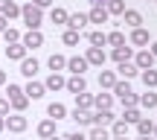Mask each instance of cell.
Wrapping results in <instances>:
<instances>
[{
  "label": "cell",
  "mask_w": 157,
  "mask_h": 140,
  "mask_svg": "<svg viewBox=\"0 0 157 140\" xmlns=\"http://www.w3.org/2000/svg\"><path fill=\"white\" fill-rule=\"evenodd\" d=\"M21 18L26 23V29H38L41 21H44V9H38L35 3H26V6H21Z\"/></svg>",
  "instance_id": "obj_1"
},
{
  "label": "cell",
  "mask_w": 157,
  "mask_h": 140,
  "mask_svg": "<svg viewBox=\"0 0 157 140\" xmlns=\"http://www.w3.org/2000/svg\"><path fill=\"white\" fill-rule=\"evenodd\" d=\"M26 126H29V120L23 117L21 111H15V114H6V129H9L12 134H21V131H26Z\"/></svg>",
  "instance_id": "obj_2"
},
{
  "label": "cell",
  "mask_w": 157,
  "mask_h": 140,
  "mask_svg": "<svg viewBox=\"0 0 157 140\" xmlns=\"http://www.w3.org/2000/svg\"><path fill=\"white\" fill-rule=\"evenodd\" d=\"M21 44L26 47V50H38V47L44 44V35H41V29H26V35H21Z\"/></svg>",
  "instance_id": "obj_3"
},
{
  "label": "cell",
  "mask_w": 157,
  "mask_h": 140,
  "mask_svg": "<svg viewBox=\"0 0 157 140\" xmlns=\"http://www.w3.org/2000/svg\"><path fill=\"white\" fill-rule=\"evenodd\" d=\"M87 12H73V15H67V23H64V26L67 29H76V32H82L84 26H87Z\"/></svg>",
  "instance_id": "obj_4"
},
{
  "label": "cell",
  "mask_w": 157,
  "mask_h": 140,
  "mask_svg": "<svg viewBox=\"0 0 157 140\" xmlns=\"http://www.w3.org/2000/svg\"><path fill=\"white\" fill-rule=\"evenodd\" d=\"M134 64L140 70H148V67H154V56H151V50L148 47H140V53L134 56Z\"/></svg>",
  "instance_id": "obj_5"
},
{
  "label": "cell",
  "mask_w": 157,
  "mask_h": 140,
  "mask_svg": "<svg viewBox=\"0 0 157 140\" xmlns=\"http://www.w3.org/2000/svg\"><path fill=\"white\" fill-rule=\"evenodd\" d=\"M90 64H87V58L84 56H73V58H67V70L73 73V76H84V70H87Z\"/></svg>",
  "instance_id": "obj_6"
},
{
  "label": "cell",
  "mask_w": 157,
  "mask_h": 140,
  "mask_svg": "<svg viewBox=\"0 0 157 140\" xmlns=\"http://www.w3.org/2000/svg\"><path fill=\"white\" fill-rule=\"evenodd\" d=\"M84 58H87V64H96V67H102L108 56H105V50H102V47H87Z\"/></svg>",
  "instance_id": "obj_7"
},
{
  "label": "cell",
  "mask_w": 157,
  "mask_h": 140,
  "mask_svg": "<svg viewBox=\"0 0 157 140\" xmlns=\"http://www.w3.org/2000/svg\"><path fill=\"white\" fill-rule=\"evenodd\" d=\"M111 58H113L117 64H122V62H131V58H134V50H131L128 44H122V47H113Z\"/></svg>",
  "instance_id": "obj_8"
},
{
  "label": "cell",
  "mask_w": 157,
  "mask_h": 140,
  "mask_svg": "<svg viewBox=\"0 0 157 140\" xmlns=\"http://www.w3.org/2000/svg\"><path fill=\"white\" fill-rule=\"evenodd\" d=\"M23 94H26L29 102H32V99H41V96L47 94V88H44V82H32V79H29V85L23 88Z\"/></svg>",
  "instance_id": "obj_9"
},
{
  "label": "cell",
  "mask_w": 157,
  "mask_h": 140,
  "mask_svg": "<svg viewBox=\"0 0 157 140\" xmlns=\"http://www.w3.org/2000/svg\"><path fill=\"white\" fill-rule=\"evenodd\" d=\"M122 23H125V26H131V29H137V26H143V15L137 9H125L122 12Z\"/></svg>",
  "instance_id": "obj_10"
},
{
  "label": "cell",
  "mask_w": 157,
  "mask_h": 140,
  "mask_svg": "<svg viewBox=\"0 0 157 140\" xmlns=\"http://www.w3.org/2000/svg\"><path fill=\"white\" fill-rule=\"evenodd\" d=\"M6 56H9L12 62H21V58H26V47H23L21 41H15V44H6Z\"/></svg>",
  "instance_id": "obj_11"
},
{
  "label": "cell",
  "mask_w": 157,
  "mask_h": 140,
  "mask_svg": "<svg viewBox=\"0 0 157 140\" xmlns=\"http://www.w3.org/2000/svg\"><path fill=\"white\" fill-rule=\"evenodd\" d=\"M6 99H9V108H15V111H26V105H29V96L26 94H23V90H21V94H15V96H6Z\"/></svg>",
  "instance_id": "obj_12"
},
{
  "label": "cell",
  "mask_w": 157,
  "mask_h": 140,
  "mask_svg": "<svg viewBox=\"0 0 157 140\" xmlns=\"http://www.w3.org/2000/svg\"><path fill=\"white\" fill-rule=\"evenodd\" d=\"M64 82H67V79L61 76V73H50V76H47V82H44V88L47 90H64Z\"/></svg>",
  "instance_id": "obj_13"
},
{
  "label": "cell",
  "mask_w": 157,
  "mask_h": 140,
  "mask_svg": "<svg viewBox=\"0 0 157 140\" xmlns=\"http://www.w3.org/2000/svg\"><path fill=\"white\" fill-rule=\"evenodd\" d=\"M108 18H111V15H108L105 6H93V9L87 12V21L90 23H108Z\"/></svg>",
  "instance_id": "obj_14"
},
{
  "label": "cell",
  "mask_w": 157,
  "mask_h": 140,
  "mask_svg": "<svg viewBox=\"0 0 157 140\" xmlns=\"http://www.w3.org/2000/svg\"><path fill=\"white\" fill-rule=\"evenodd\" d=\"M113 120H117V117H113L111 108H99V111L93 114V126H111Z\"/></svg>",
  "instance_id": "obj_15"
},
{
  "label": "cell",
  "mask_w": 157,
  "mask_h": 140,
  "mask_svg": "<svg viewBox=\"0 0 157 140\" xmlns=\"http://www.w3.org/2000/svg\"><path fill=\"white\" fill-rule=\"evenodd\" d=\"M64 88H67L70 94H82V90H87V82H84V76H70L67 82H64Z\"/></svg>",
  "instance_id": "obj_16"
},
{
  "label": "cell",
  "mask_w": 157,
  "mask_h": 140,
  "mask_svg": "<svg viewBox=\"0 0 157 140\" xmlns=\"http://www.w3.org/2000/svg\"><path fill=\"white\" fill-rule=\"evenodd\" d=\"M73 120L78 126H87L90 129V126H93V111H90V108L87 111H84V108H73Z\"/></svg>",
  "instance_id": "obj_17"
},
{
  "label": "cell",
  "mask_w": 157,
  "mask_h": 140,
  "mask_svg": "<svg viewBox=\"0 0 157 140\" xmlns=\"http://www.w3.org/2000/svg\"><path fill=\"white\" fill-rule=\"evenodd\" d=\"M131 44H134V47H148V32H146V29H143V26H137V29H131Z\"/></svg>",
  "instance_id": "obj_18"
},
{
  "label": "cell",
  "mask_w": 157,
  "mask_h": 140,
  "mask_svg": "<svg viewBox=\"0 0 157 140\" xmlns=\"http://www.w3.org/2000/svg\"><path fill=\"white\" fill-rule=\"evenodd\" d=\"M52 134H56V120H52V117H47V120H41V123H38V137H52Z\"/></svg>",
  "instance_id": "obj_19"
},
{
  "label": "cell",
  "mask_w": 157,
  "mask_h": 140,
  "mask_svg": "<svg viewBox=\"0 0 157 140\" xmlns=\"http://www.w3.org/2000/svg\"><path fill=\"white\" fill-rule=\"evenodd\" d=\"M137 105L148 108V111H151V108H157V94H154L151 88H146V94H143V96H137Z\"/></svg>",
  "instance_id": "obj_20"
},
{
  "label": "cell",
  "mask_w": 157,
  "mask_h": 140,
  "mask_svg": "<svg viewBox=\"0 0 157 140\" xmlns=\"http://www.w3.org/2000/svg\"><path fill=\"white\" fill-rule=\"evenodd\" d=\"M117 73H119L122 79H134V76H140V67H137L134 62H122V64L117 67Z\"/></svg>",
  "instance_id": "obj_21"
},
{
  "label": "cell",
  "mask_w": 157,
  "mask_h": 140,
  "mask_svg": "<svg viewBox=\"0 0 157 140\" xmlns=\"http://www.w3.org/2000/svg\"><path fill=\"white\" fill-rule=\"evenodd\" d=\"M87 44L90 47H108V38L102 29H93V32H87Z\"/></svg>",
  "instance_id": "obj_22"
},
{
  "label": "cell",
  "mask_w": 157,
  "mask_h": 140,
  "mask_svg": "<svg viewBox=\"0 0 157 140\" xmlns=\"http://www.w3.org/2000/svg\"><path fill=\"white\" fill-rule=\"evenodd\" d=\"M21 73L26 79H32L35 73H38V62H35V58H21Z\"/></svg>",
  "instance_id": "obj_23"
},
{
  "label": "cell",
  "mask_w": 157,
  "mask_h": 140,
  "mask_svg": "<svg viewBox=\"0 0 157 140\" xmlns=\"http://www.w3.org/2000/svg\"><path fill=\"white\" fill-rule=\"evenodd\" d=\"M93 108H113V94H96L93 96Z\"/></svg>",
  "instance_id": "obj_24"
},
{
  "label": "cell",
  "mask_w": 157,
  "mask_h": 140,
  "mask_svg": "<svg viewBox=\"0 0 157 140\" xmlns=\"http://www.w3.org/2000/svg\"><path fill=\"white\" fill-rule=\"evenodd\" d=\"M47 117H52V120H64V117H67V108H64L61 102H50V108H47Z\"/></svg>",
  "instance_id": "obj_25"
},
{
  "label": "cell",
  "mask_w": 157,
  "mask_h": 140,
  "mask_svg": "<svg viewBox=\"0 0 157 140\" xmlns=\"http://www.w3.org/2000/svg\"><path fill=\"white\" fill-rule=\"evenodd\" d=\"M113 82H117V73L113 70H99V88H113Z\"/></svg>",
  "instance_id": "obj_26"
},
{
  "label": "cell",
  "mask_w": 157,
  "mask_h": 140,
  "mask_svg": "<svg viewBox=\"0 0 157 140\" xmlns=\"http://www.w3.org/2000/svg\"><path fill=\"white\" fill-rule=\"evenodd\" d=\"M122 134H128V123L119 117V120H113V123H111V137H122Z\"/></svg>",
  "instance_id": "obj_27"
},
{
  "label": "cell",
  "mask_w": 157,
  "mask_h": 140,
  "mask_svg": "<svg viewBox=\"0 0 157 140\" xmlns=\"http://www.w3.org/2000/svg\"><path fill=\"white\" fill-rule=\"evenodd\" d=\"M47 64H50V70L56 73V70H64V67H67V58H64L61 53H52V56H50V62H47Z\"/></svg>",
  "instance_id": "obj_28"
},
{
  "label": "cell",
  "mask_w": 157,
  "mask_h": 140,
  "mask_svg": "<svg viewBox=\"0 0 157 140\" xmlns=\"http://www.w3.org/2000/svg\"><path fill=\"white\" fill-rule=\"evenodd\" d=\"M76 96V108H84V111H87V108H93V96L87 94V90H82V94H73Z\"/></svg>",
  "instance_id": "obj_29"
},
{
  "label": "cell",
  "mask_w": 157,
  "mask_h": 140,
  "mask_svg": "<svg viewBox=\"0 0 157 140\" xmlns=\"http://www.w3.org/2000/svg\"><path fill=\"white\" fill-rule=\"evenodd\" d=\"M87 140H111V131L105 126H90V137Z\"/></svg>",
  "instance_id": "obj_30"
},
{
  "label": "cell",
  "mask_w": 157,
  "mask_h": 140,
  "mask_svg": "<svg viewBox=\"0 0 157 140\" xmlns=\"http://www.w3.org/2000/svg\"><path fill=\"white\" fill-rule=\"evenodd\" d=\"M140 76H143V85H146V88H157V70L154 67L140 70Z\"/></svg>",
  "instance_id": "obj_31"
},
{
  "label": "cell",
  "mask_w": 157,
  "mask_h": 140,
  "mask_svg": "<svg viewBox=\"0 0 157 140\" xmlns=\"http://www.w3.org/2000/svg\"><path fill=\"white\" fill-rule=\"evenodd\" d=\"M0 15H6L12 21V18H21V6L15 3V0H6V6H3V12H0Z\"/></svg>",
  "instance_id": "obj_32"
},
{
  "label": "cell",
  "mask_w": 157,
  "mask_h": 140,
  "mask_svg": "<svg viewBox=\"0 0 157 140\" xmlns=\"http://www.w3.org/2000/svg\"><path fill=\"white\" fill-rule=\"evenodd\" d=\"M105 9H108V15H122L125 0H105Z\"/></svg>",
  "instance_id": "obj_33"
},
{
  "label": "cell",
  "mask_w": 157,
  "mask_h": 140,
  "mask_svg": "<svg viewBox=\"0 0 157 140\" xmlns=\"http://www.w3.org/2000/svg\"><path fill=\"white\" fill-rule=\"evenodd\" d=\"M67 15H70L67 9H61V6H52V12H50V21H52V23H67Z\"/></svg>",
  "instance_id": "obj_34"
},
{
  "label": "cell",
  "mask_w": 157,
  "mask_h": 140,
  "mask_svg": "<svg viewBox=\"0 0 157 140\" xmlns=\"http://www.w3.org/2000/svg\"><path fill=\"white\" fill-rule=\"evenodd\" d=\"M140 117H143V114H140V108H137V105H131V108H125V111H122V120H125L128 126H134Z\"/></svg>",
  "instance_id": "obj_35"
},
{
  "label": "cell",
  "mask_w": 157,
  "mask_h": 140,
  "mask_svg": "<svg viewBox=\"0 0 157 140\" xmlns=\"http://www.w3.org/2000/svg\"><path fill=\"white\" fill-rule=\"evenodd\" d=\"M105 38H108V44H111V47H122V44H125V35L119 32V29H113V32H105Z\"/></svg>",
  "instance_id": "obj_36"
},
{
  "label": "cell",
  "mask_w": 157,
  "mask_h": 140,
  "mask_svg": "<svg viewBox=\"0 0 157 140\" xmlns=\"http://www.w3.org/2000/svg\"><path fill=\"white\" fill-rule=\"evenodd\" d=\"M134 126H137V131H140V134H151V131H154V123H151V120H146V117H140Z\"/></svg>",
  "instance_id": "obj_37"
},
{
  "label": "cell",
  "mask_w": 157,
  "mask_h": 140,
  "mask_svg": "<svg viewBox=\"0 0 157 140\" xmlns=\"http://www.w3.org/2000/svg\"><path fill=\"white\" fill-rule=\"evenodd\" d=\"M0 35H3V41H6V44H15V41H21V32H17L15 26H6Z\"/></svg>",
  "instance_id": "obj_38"
},
{
  "label": "cell",
  "mask_w": 157,
  "mask_h": 140,
  "mask_svg": "<svg viewBox=\"0 0 157 140\" xmlns=\"http://www.w3.org/2000/svg\"><path fill=\"white\" fill-rule=\"evenodd\" d=\"M78 38H82V32H76V29H67V32L61 35V41H64L67 47H76V44H78Z\"/></svg>",
  "instance_id": "obj_39"
},
{
  "label": "cell",
  "mask_w": 157,
  "mask_h": 140,
  "mask_svg": "<svg viewBox=\"0 0 157 140\" xmlns=\"http://www.w3.org/2000/svg\"><path fill=\"white\" fill-rule=\"evenodd\" d=\"M117 99L122 102V108H131V105H137V94H134V90H128V94L117 96Z\"/></svg>",
  "instance_id": "obj_40"
},
{
  "label": "cell",
  "mask_w": 157,
  "mask_h": 140,
  "mask_svg": "<svg viewBox=\"0 0 157 140\" xmlns=\"http://www.w3.org/2000/svg\"><path fill=\"white\" fill-rule=\"evenodd\" d=\"M21 85H15V82H9V88H6V96H15V94H21Z\"/></svg>",
  "instance_id": "obj_41"
},
{
  "label": "cell",
  "mask_w": 157,
  "mask_h": 140,
  "mask_svg": "<svg viewBox=\"0 0 157 140\" xmlns=\"http://www.w3.org/2000/svg\"><path fill=\"white\" fill-rule=\"evenodd\" d=\"M6 114H9V99L0 96V117H6Z\"/></svg>",
  "instance_id": "obj_42"
},
{
  "label": "cell",
  "mask_w": 157,
  "mask_h": 140,
  "mask_svg": "<svg viewBox=\"0 0 157 140\" xmlns=\"http://www.w3.org/2000/svg\"><path fill=\"white\" fill-rule=\"evenodd\" d=\"M64 140H87V137H84V134H82V131H70V134H67V137H64Z\"/></svg>",
  "instance_id": "obj_43"
},
{
  "label": "cell",
  "mask_w": 157,
  "mask_h": 140,
  "mask_svg": "<svg viewBox=\"0 0 157 140\" xmlns=\"http://www.w3.org/2000/svg\"><path fill=\"white\" fill-rule=\"evenodd\" d=\"M32 3L38 6V9H47V6H52V3H56V0H32Z\"/></svg>",
  "instance_id": "obj_44"
},
{
  "label": "cell",
  "mask_w": 157,
  "mask_h": 140,
  "mask_svg": "<svg viewBox=\"0 0 157 140\" xmlns=\"http://www.w3.org/2000/svg\"><path fill=\"white\" fill-rule=\"evenodd\" d=\"M6 26H9V18H6V15H0V32H3Z\"/></svg>",
  "instance_id": "obj_45"
},
{
  "label": "cell",
  "mask_w": 157,
  "mask_h": 140,
  "mask_svg": "<svg viewBox=\"0 0 157 140\" xmlns=\"http://www.w3.org/2000/svg\"><path fill=\"white\" fill-rule=\"evenodd\" d=\"M137 140H154V134H140Z\"/></svg>",
  "instance_id": "obj_46"
},
{
  "label": "cell",
  "mask_w": 157,
  "mask_h": 140,
  "mask_svg": "<svg viewBox=\"0 0 157 140\" xmlns=\"http://www.w3.org/2000/svg\"><path fill=\"white\" fill-rule=\"evenodd\" d=\"M0 85H6V70H0Z\"/></svg>",
  "instance_id": "obj_47"
},
{
  "label": "cell",
  "mask_w": 157,
  "mask_h": 140,
  "mask_svg": "<svg viewBox=\"0 0 157 140\" xmlns=\"http://www.w3.org/2000/svg\"><path fill=\"white\" fill-rule=\"evenodd\" d=\"M151 56L157 58V41H154V44H151Z\"/></svg>",
  "instance_id": "obj_48"
},
{
  "label": "cell",
  "mask_w": 157,
  "mask_h": 140,
  "mask_svg": "<svg viewBox=\"0 0 157 140\" xmlns=\"http://www.w3.org/2000/svg\"><path fill=\"white\" fill-rule=\"evenodd\" d=\"M90 3H93V6H105V0H90Z\"/></svg>",
  "instance_id": "obj_49"
},
{
  "label": "cell",
  "mask_w": 157,
  "mask_h": 140,
  "mask_svg": "<svg viewBox=\"0 0 157 140\" xmlns=\"http://www.w3.org/2000/svg\"><path fill=\"white\" fill-rule=\"evenodd\" d=\"M6 129V117H0V131H3Z\"/></svg>",
  "instance_id": "obj_50"
},
{
  "label": "cell",
  "mask_w": 157,
  "mask_h": 140,
  "mask_svg": "<svg viewBox=\"0 0 157 140\" xmlns=\"http://www.w3.org/2000/svg\"><path fill=\"white\" fill-rule=\"evenodd\" d=\"M47 140H64V137H58V134H52V137H47Z\"/></svg>",
  "instance_id": "obj_51"
},
{
  "label": "cell",
  "mask_w": 157,
  "mask_h": 140,
  "mask_svg": "<svg viewBox=\"0 0 157 140\" xmlns=\"http://www.w3.org/2000/svg\"><path fill=\"white\" fill-rule=\"evenodd\" d=\"M113 140H131V137H128V134H122V137H113Z\"/></svg>",
  "instance_id": "obj_52"
},
{
  "label": "cell",
  "mask_w": 157,
  "mask_h": 140,
  "mask_svg": "<svg viewBox=\"0 0 157 140\" xmlns=\"http://www.w3.org/2000/svg\"><path fill=\"white\" fill-rule=\"evenodd\" d=\"M3 6H6V0H0V12H3Z\"/></svg>",
  "instance_id": "obj_53"
},
{
  "label": "cell",
  "mask_w": 157,
  "mask_h": 140,
  "mask_svg": "<svg viewBox=\"0 0 157 140\" xmlns=\"http://www.w3.org/2000/svg\"><path fill=\"white\" fill-rule=\"evenodd\" d=\"M151 134H154V137H157V126H154V131H151Z\"/></svg>",
  "instance_id": "obj_54"
},
{
  "label": "cell",
  "mask_w": 157,
  "mask_h": 140,
  "mask_svg": "<svg viewBox=\"0 0 157 140\" xmlns=\"http://www.w3.org/2000/svg\"><path fill=\"white\" fill-rule=\"evenodd\" d=\"M154 3H157V0H154Z\"/></svg>",
  "instance_id": "obj_55"
}]
</instances>
